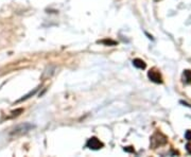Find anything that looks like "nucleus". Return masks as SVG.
Segmentation results:
<instances>
[{
  "instance_id": "obj_4",
  "label": "nucleus",
  "mask_w": 191,
  "mask_h": 157,
  "mask_svg": "<svg viewBox=\"0 0 191 157\" xmlns=\"http://www.w3.org/2000/svg\"><path fill=\"white\" fill-rule=\"evenodd\" d=\"M39 88H40V86H37L36 88H34V89L32 90V91H30V92H29L28 95H26L25 97H22V98H21V99H19L18 101L16 102V103H18V102H22V101H26V100H28L29 98H31V97H33V96H34V95L36 94V92L38 91V89H39Z\"/></svg>"
},
{
  "instance_id": "obj_6",
  "label": "nucleus",
  "mask_w": 191,
  "mask_h": 157,
  "mask_svg": "<svg viewBox=\"0 0 191 157\" xmlns=\"http://www.w3.org/2000/svg\"><path fill=\"white\" fill-rule=\"evenodd\" d=\"M184 77L186 78V82H187V83L191 82V71L186 70L185 72H184Z\"/></svg>"
},
{
  "instance_id": "obj_3",
  "label": "nucleus",
  "mask_w": 191,
  "mask_h": 157,
  "mask_svg": "<svg viewBox=\"0 0 191 157\" xmlns=\"http://www.w3.org/2000/svg\"><path fill=\"white\" fill-rule=\"evenodd\" d=\"M148 77H149L150 80L154 83H157V84L162 83V78H161V73H159L158 71L155 70V69H152V70H150L149 72H148Z\"/></svg>"
},
{
  "instance_id": "obj_7",
  "label": "nucleus",
  "mask_w": 191,
  "mask_h": 157,
  "mask_svg": "<svg viewBox=\"0 0 191 157\" xmlns=\"http://www.w3.org/2000/svg\"><path fill=\"white\" fill-rule=\"evenodd\" d=\"M185 138L187 140H189V141H191V131H187L185 133Z\"/></svg>"
},
{
  "instance_id": "obj_8",
  "label": "nucleus",
  "mask_w": 191,
  "mask_h": 157,
  "mask_svg": "<svg viewBox=\"0 0 191 157\" xmlns=\"http://www.w3.org/2000/svg\"><path fill=\"white\" fill-rule=\"evenodd\" d=\"M101 42L105 45H116V42H113V40H102Z\"/></svg>"
},
{
  "instance_id": "obj_1",
  "label": "nucleus",
  "mask_w": 191,
  "mask_h": 157,
  "mask_svg": "<svg viewBox=\"0 0 191 157\" xmlns=\"http://www.w3.org/2000/svg\"><path fill=\"white\" fill-rule=\"evenodd\" d=\"M33 128H35V125L32 124V123H29V122H25V123H21V124L17 125L11 131L10 135L11 136H21L23 134H27L28 132L32 131Z\"/></svg>"
},
{
  "instance_id": "obj_5",
  "label": "nucleus",
  "mask_w": 191,
  "mask_h": 157,
  "mask_svg": "<svg viewBox=\"0 0 191 157\" xmlns=\"http://www.w3.org/2000/svg\"><path fill=\"white\" fill-rule=\"evenodd\" d=\"M133 65L138 69H144L145 68V63L140 58H136L133 61Z\"/></svg>"
},
{
  "instance_id": "obj_2",
  "label": "nucleus",
  "mask_w": 191,
  "mask_h": 157,
  "mask_svg": "<svg viewBox=\"0 0 191 157\" xmlns=\"http://www.w3.org/2000/svg\"><path fill=\"white\" fill-rule=\"evenodd\" d=\"M86 147L91 150H100L101 147H103V143H102L98 138L92 137V138H90V139H88L87 143H86Z\"/></svg>"
},
{
  "instance_id": "obj_10",
  "label": "nucleus",
  "mask_w": 191,
  "mask_h": 157,
  "mask_svg": "<svg viewBox=\"0 0 191 157\" xmlns=\"http://www.w3.org/2000/svg\"><path fill=\"white\" fill-rule=\"evenodd\" d=\"M130 147H124V151H128V152H134V150L133 149H128Z\"/></svg>"
},
{
  "instance_id": "obj_9",
  "label": "nucleus",
  "mask_w": 191,
  "mask_h": 157,
  "mask_svg": "<svg viewBox=\"0 0 191 157\" xmlns=\"http://www.w3.org/2000/svg\"><path fill=\"white\" fill-rule=\"evenodd\" d=\"M186 149H187L188 153L191 154V143H188L187 146H186Z\"/></svg>"
}]
</instances>
